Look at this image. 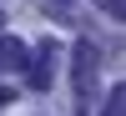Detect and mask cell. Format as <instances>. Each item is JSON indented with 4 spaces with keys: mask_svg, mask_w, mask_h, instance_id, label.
Returning a JSON list of instances; mask_svg holds the SVG:
<instances>
[{
    "mask_svg": "<svg viewBox=\"0 0 126 116\" xmlns=\"http://www.w3.org/2000/svg\"><path fill=\"white\" fill-rule=\"evenodd\" d=\"M101 116H126V81H121V86H116V91L106 96V106H101Z\"/></svg>",
    "mask_w": 126,
    "mask_h": 116,
    "instance_id": "cell-4",
    "label": "cell"
},
{
    "mask_svg": "<svg viewBox=\"0 0 126 116\" xmlns=\"http://www.w3.org/2000/svg\"><path fill=\"white\" fill-rule=\"evenodd\" d=\"M101 10H106V15H116V20H126V0H101Z\"/></svg>",
    "mask_w": 126,
    "mask_h": 116,
    "instance_id": "cell-5",
    "label": "cell"
},
{
    "mask_svg": "<svg viewBox=\"0 0 126 116\" xmlns=\"http://www.w3.org/2000/svg\"><path fill=\"white\" fill-rule=\"evenodd\" d=\"M50 61H56V46L46 40V46L35 50V61H30V71H25V76H30V86H35V91H46V86H50Z\"/></svg>",
    "mask_w": 126,
    "mask_h": 116,
    "instance_id": "cell-3",
    "label": "cell"
},
{
    "mask_svg": "<svg viewBox=\"0 0 126 116\" xmlns=\"http://www.w3.org/2000/svg\"><path fill=\"white\" fill-rule=\"evenodd\" d=\"M56 5H71V0H56Z\"/></svg>",
    "mask_w": 126,
    "mask_h": 116,
    "instance_id": "cell-6",
    "label": "cell"
},
{
    "mask_svg": "<svg viewBox=\"0 0 126 116\" xmlns=\"http://www.w3.org/2000/svg\"><path fill=\"white\" fill-rule=\"evenodd\" d=\"M0 71L15 76V71H30V46L15 35H0Z\"/></svg>",
    "mask_w": 126,
    "mask_h": 116,
    "instance_id": "cell-2",
    "label": "cell"
},
{
    "mask_svg": "<svg viewBox=\"0 0 126 116\" xmlns=\"http://www.w3.org/2000/svg\"><path fill=\"white\" fill-rule=\"evenodd\" d=\"M96 71H101V56L91 40H76L71 50V81H76V116L91 111V91H96Z\"/></svg>",
    "mask_w": 126,
    "mask_h": 116,
    "instance_id": "cell-1",
    "label": "cell"
}]
</instances>
